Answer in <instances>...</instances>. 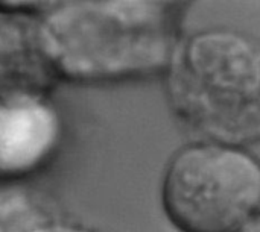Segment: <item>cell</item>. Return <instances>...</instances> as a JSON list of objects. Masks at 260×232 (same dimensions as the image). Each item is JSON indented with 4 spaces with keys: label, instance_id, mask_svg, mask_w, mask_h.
<instances>
[{
    "label": "cell",
    "instance_id": "obj_1",
    "mask_svg": "<svg viewBox=\"0 0 260 232\" xmlns=\"http://www.w3.org/2000/svg\"><path fill=\"white\" fill-rule=\"evenodd\" d=\"M174 0H79L41 21L58 76L116 84L165 74L180 29Z\"/></svg>",
    "mask_w": 260,
    "mask_h": 232
},
{
    "label": "cell",
    "instance_id": "obj_2",
    "mask_svg": "<svg viewBox=\"0 0 260 232\" xmlns=\"http://www.w3.org/2000/svg\"><path fill=\"white\" fill-rule=\"evenodd\" d=\"M178 122L200 140L260 141V40L233 26L180 30L165 71Z\"/></svg>",
    "mask_w": 260,
    "mask_h": 232
},
{
    "label": "cell",
    "instance_id": "obj_3",
    "mask_svg": "<svg viewBox=\"0 0 260 232\" xmlns=\"http://www.w3.org/2000/svg\"><path fill=\"white\" fill-rule=\"evenodd\" d=\"M161 204L181 231H247L260 220V160L239 144L189 143L168 163Z\"/></svg>",
    "mask_w": 260,
    "mask_h": 232
},
{
    "label": "cell",
    "instance_id": "obj_4",
    "mask_svg": "<svg viewBox=\"0 0 260 232\" xmlns=\"http://www.w3.org/2000/svg\"><path fill=\"white\" fill-rule=\"evenodd\" d=\"M59 117L44 91L0 88V179L40 169L59 140Z\"/></svg>",
    "mask_w": 260,
    "mask_h": 232
},
{
    "label": "cell",
    "instance_id": "obj_5",
    "mask_svg": "<svg viewBox=\"0 0 260 232\" xmlns=\"http://www.w3.org/2000/svg\"><path fill=\"white\" fill-rule=\"evenodd\" d=\"M58 78L44 49L41 21L0 11V88L44 91Z\"/></svg>",
    "mask_w": 260,
    "mask_h": 232
},
{
    "label": "cell",
    "instance_id": "obj_6",
    "mask_svg": "<svg viewBox=\"0 0 260 232\" xmlns=\"http://www.w3.org/2000/svg\"><path fill=\"white\" fill-rule=\"evenodd\" d=\"M72 229L52 199L26 188L0 191V231Z\"/></svg>",
    "mask_w": 260,
    "mask_h": 232
},
{
    "label": "cell",
    "instance_id": "obj_7",
    "mask_svg": "<svg viewBox=\"0 0 260 232\" xmlns=\"http://www.w3.org/2000/svg\"><path fill=\"white\" fill-rule=\"evenodd\" d=\"M52 0H0V11L34 15L46 9Z\"/></svg>",
    "mask_w": 260,
    "mask_h": 232
}]
</instances>
